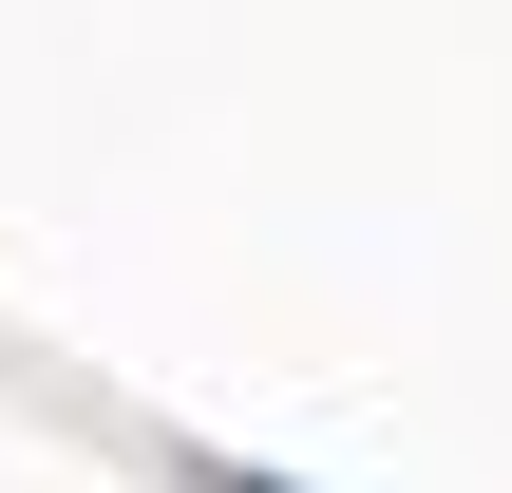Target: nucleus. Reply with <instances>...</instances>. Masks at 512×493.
I'll return each instance as SVG.
<instances>
[{
    "mask_svg": "<svg viewBox=\"0 0 512 493\" xmlns=\"http://www.w3.org/2000/svg\"><path fill=\"white\" fill-rule=\"evenodd\" d=\"M247 493H285V475H247Z\"/></svg>",
    "mask_w": 512,
    "mask_h": 493,
    "instance_id": "1",
    "label": "nucleus"
}]
</instances>
